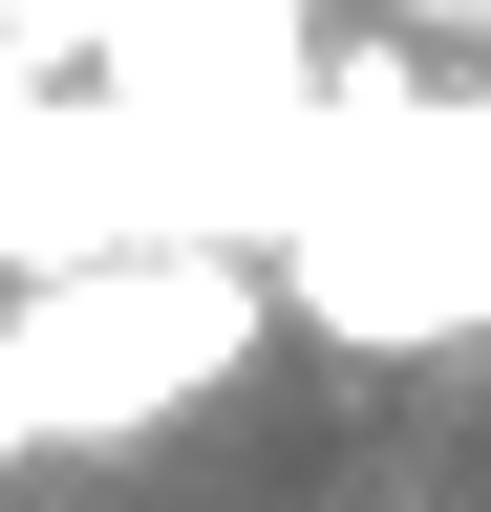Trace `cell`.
<instances>
[{
	"mask_svg": "<svg viewBox=\"0 0 491 512\" xmlns=\"http://www.w3.org/2000/svg\"><path fill=\"white\" fill-rule=\"evenodd\" d=\"M406 22H491V0H406Z\"/></svg>",
	"mask_w": 491,
	"mask_h": 512,
	"instance_id": "1",
	"label": "cell"
}]
</instances>
